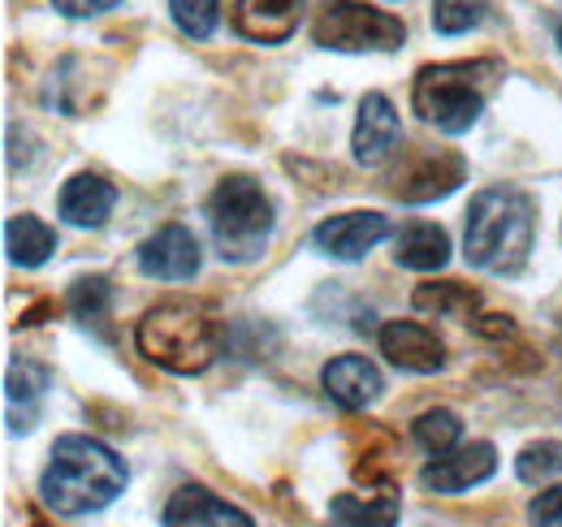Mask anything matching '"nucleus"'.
<instances>
[{
  "label": "nucleus",
  "instance_id": "f257e3e1",
  "mask_svg": "<svg viewBox=\"0 0 562 527\" xmlns=\"http://www.w3.org/2000/svg\"><path fill=\"white\" fill-rule=\"evenodd\" d=\"M126 489V462L117 459L104 441L95 437H57L53 459L44 467L40 493L44 506L57 511L61 519H78V515H95L104 506L117 502V493Z\"/></svg>",
  "mask_w": 562,
  "mask_h": 527
},
{
  "label": "nucleus",
  "instance_id": "f03ea898",
  "mask_svg": "<svg viewBox=\"0 0 562 527\" xmlns=\"http://www.w3.org/2000/svg\"><path fill=\"white\" fill-rule=\"evenodd\" d=\"M532 238H537V203L524 191L490 187L472 199L468 234H463V256L472 268L510 277L528 264Z\"/></svg>",
  "mask_w": 562,
  "mask_h": 527
},
{
  "label": "nucleus",
  "instance_id": "7ed1b4c3",
  "mask_svg": "<svg viewBox=\"0 0 562 527\" xmlns=\"http://www.w3.org/2000/svg\"><path fill=\"white\" fill-rule=\"evenodd\" d=\"M135 341L156 368L195 377L216 363V355L225 346V325L216 321L212 307L195 303V299H165L143 312Z\"/></svg>",
  "mask_w": 562,
  "mask_h": 527
},
{
  "label": "nucleus",
  "instance_id": "20e7f679",
  "mask_svg": "<svg viewBox=\"0 0 562 527\" xmlns=\"http://www.w3.org/2000/svg\"><path fill=\"white\" fill-rule=\"evenodd\" d=\"M502 61H446L424 66L412 82V109L420 122L437 126L441 134L472 131L490 104L493 87L502 82Z\"/></svg>",
  "mask_w": 562,
  "mask_h": 527
},
{
  "label": "nucleus",
  "instance_id": "39448f33",
  "mask_svg": "<svg viewBox=\"0 0 562 527\" xmlns=\"http://www.w3.org/2000/svg\"><path fill=\"white\" fill-rule=\"evenodd\" d=\"M209 212V229L216 238L221 260L247 264L269 247L273 234V203L265 195V187L247 173H229L216 182V191L204 203Z\"/></svg>",
  "mask_w": 562,
  "mask_h": 527
},
{
  "label": "nucleus",
  "instance_id": "423d86ee",
  "mask_svg": "<svg viewBox=\"0 0 562 527\" xmlns=\"http://www.w3.org/2000/svg\"><path fill=\"white\" fill-rule=\"evenodd\" d=\"M312 40L334 53H390L407 40L403 18L359 0H325L312 18Z\"/></svg>",
  "mask_w": 562,
  "mask_h": 527
},
{
  "label": "nucleus",
  "instance_id": "0eeeda50",
  "mask_svg": "<svg viewBox=\"0 0 562 527\" xmlns=\"http://www.w3.org/2000/svg\"><path fill=\"white\" fill-rule=\"evenodd\" d=\"M463 156L454 152H437V147H420L403 160V169L394 173V195L403 203H428V199H446L459 191L463 182Z\"/></svg>",
  "mask_w": 562,
  "mask_h": 527
},
{
  "label": "nucleus",
  "instance_id": "6e6552de",
  "mask_svg": "<svg viewBox=\"0 0 562 527\" xmlns=\"http://www.w3.org/2000/svg\"><path fill=\"white\" fill-rule=\"evenodd\" d=\"M398 138H403V122H398L394 100L381 96V91H368L359 100V117H355V134H351L355 160L368 165V169H376V165H385L394 156Z\"/></svg>",
  "mask_w": 562,
  "mask_h": 527
},
{
  "label": "nucleus",
  "instance_id": "1a4fd4ad",
  "mask_svg": "<svg viewBox=\"0 0 562 527\" xmlns=\"http://www.w3.org/2000/svg\"><path fill=\"white\" fill-rule=\"evenodd\" d=\"M204 264L200 238L187 225H160L139 247V268L156 281H191Z\"/></svg>",
  "mask_w": 562,
  "mask_h": 527
},
{
  "label": "nucleus",
  "instance_id": "9d476101",
  "mask_svg": "<svg viewBox=\"0 0 562 527\" xmlns=\"http://www.w3.org/2000/svg\"><path fill=\"white\" fill-rule=\"evenodd\" d=\"M385 234H390V221L381 212H342V216L321 221L316 234H312V243H316V251L351 264V260H363Z\"/></svg>",
  "mask_w": 562,
  "mask_h": 527
},
{
  "label": "nucleus",
  "instance_id": "9b49d317",
  "mask_svg": "<svg viewBox=\"0 0 562 527\" xmlns=\"http://www.w3.org/2000/svg\"><path fill=\"white\" fill-rule=\"evenodd\" d=\"M376 341H381V355L394 363V368H403V372H441L446 368V346H441V337L432 329H424L416 321H385L381 333H376Z\"/></svg>",
  "mask_w": 562,
  "mask_h": 527
},
{
  "label": "nucleus",
  "instance_id": "f8f14e48",
  "mask_svg": "<svg viewBox=\"0 0 562 527\" xmlns=\"http://www.w3.org/2000/svg\"><path fill=\"white\" fill-rule=\"evenodd\" d=\"M493 471H497V450L490 441H472V446H459L441 459H432L420 471V484L428 493H463L472 484H485Z\"/></svg>",
  "mask_w": 562,
  "mask_h": 527
},
{
  "label": "nucleus",
  "instance_id": "ddd939ff",
  "mask_svg": "<svg viewBox=\"0 0 562 527\" xmlns=\"http://www.w3.org/2000/svg\"><path fill=\"white\" fill-rule=\"evenodd\" d=\"M307 0H234V31L251 44H285Z\"/></svg>",
  "mask_w": 562,
  "mask_h": 527
},
{
  "label": "nucleus",
  "instance_id": "4468645a",
  "mask_svg": "<svg viewBox=\"0 0 562 527\" xmlns=\"http://www.w3.org/2000/svg\"><path fill=\"white\" fill-rule=\"evenodd\" d=\"M321 385H325V394L334 397L338 406H347V411H363L368 402H376V397H381L385 377H381V368H376L372 359H363V355H338V359H329V363H325Z\"/></svg>",
  "mask_w": 562,
  "mask_h": 527
},
{
  "label": "nucleus",
  "instance_id": "2eb2a0df",
  "mask_svg": "<svg viewBox=\"0 0 562 527\" xmlns=\"http://www.w3.org/2000/svg\"><path fill=\"white\" fill-rule=\"evenodd\" d=\"M165 527H256L251 515H243L238 506L221 502L216 493L200 489V484H187L169 497L165 506Z\"/></svg>",
  "mask_w": 562,
  "mask_h": 527
},
{
  "label": "nucleus",
  "instance_id": "dca6fc26",
  "mask_svg": "<svg viewBox=\"0 0 562 527\" xmlns=\"http://www.w3.org/2000/svg\"><path fill=\"white\" fill-rule=\"evenodd\" d=\"M113 203H117L113 182H104L100 173H74L70 182L61 187L57 212H61V221H70L78 229H100L109 221Z\"/></svg>",
  "mask_w": 562,
  "mask_h": 527
},
{
  "label": "nucleus",
  "instance_id": "f3484780",
  "mask_svg": "<svg viewBox=\"0 0 562 527\" xmlns=\"http://www.w3.org/2000/svg\"><path fill=\"white\" fill-rule=\"evenodd\" d=\"M394 260L403 268H416V272H432V268H446L450 260V234L432 221H407L394 238Z\"/></svg>",
  "mask_w": 562,
  "mask_h": 527
},
{
  "label": "nucleus",
  "instance_id": "a211bd4d",
  "mask_svg": "<svg viewBox=\"0 0 562 527\" xmlns=\"http://www.w3.org/2000/svg\"><path fill=\"white\" fill-rule=\"evenodd\" d=\"M329 515L334 527H398V493L390 484L376 493H338Z\"/></svg>",
  "mask_w": 562,
  "mask_h": 527
},
{
  "label": "nucleus",
  "instance_id": "6ab92c4d",
  "mask_svg": "<svg viewBox=\"0 0 562 527\" xmlns=\"http://www.w3.org/2000/svg\"><path fill=\"white\" fill-rule=\"evenodd\" d=\"M48 390V372L35 363H13L9 381H4V402H9V428L13 433H31L35 428V406Z\"/></svg>",
  "mask_w": 562,
  "mask_h": 527
},
{
  "label": "nucleus",
  "instance_id": "aec40b11",
  "mask_svg": "<svg viewBox=\"0 0 562 527\" xmlns=\"http://www.w3.org/2000/svg\"><path fill=\"white\" fill-rule=\"evenodd\" d=\"M4 247H9V260L22 264V268H40L57 251V234L53 225H44L40 216L22 212V216H9L4 225Z\"/></svg>",
  "mask_w": 562,
  "mask_h": 527
},
{
  "label": "nucleus",
  "instance_id": "412c9836",
  "mask_svg": "<svg viewBox=\"0 0 562 527\" xmlns=\"http://www.w3.org/2000/svg\"><path fill=\"white\" fill-rule=\"evenodd\" d=\"M416 312H437V316H472L481 307V294L463 281H428L412 294Z\"/></svg>",
  "mask_w": 562,
  "mask_h": 527
},
{
  "label": "nucleus",
  "instance_id": "4be33fe9",
  "mask_svg": "<svg viewBox=\"0 0 562 527\" xmlns=\"http://www.w3.org/2000/svg\"><path fill=\"white\" fill-rule=\"evenodd\" d=\"M412 437H416V446H420V450H428L432 459H441V455L459 450L463 424H459V415H454V411L437 406V411H424L420 419L412 424Z\"/></svg>",
  "mask_w": 562,
  "mask_h": 527
},
{
  "label": "nucleus",
  "instance_id": "5701e85b",
  "mask_svg": "<svg viewBox=\"0 0 562 527\" xmlns=\"http://www.w3.org/2000/svg\"><path fill=\"white\" fill-rule=\"evenodd\" d=\"M490 13V0H432V31L437 35H463L481 26Z\"/></svg>",
  "mask_w": 562,
  "mask_h": 527
},
{
  "label": "nucleus",
  "instance_id": "b1692460",
  "mask_svg": "<svg viewBox=\"0 0 562 527\" xmlns=\"http://www.w3.org/2000/svg\"><path fill=\"white\" fill-rule=\"evenodd\" d=\"M515 475L524 484H546V480L562 475V441H532L528 450H519Z\"/></svg>",
  "mask_w": 562,
  "mask_h": 527
},
{
  "label": "nucleus",
  "instance_id": "393cba45",
  "mask_svg": "<svg viewBox=\"0 0 562 527\" xmlns=\"http://www.w3.org/2000/svg\"><path fill=\"white\" fill-rule=\"evenodd\" d=\"M169 13H173L182 35L209 40L216 31V22H221V0H169Z\"/></svg>",
  "mask_w": 562,
  "mask_h": 527
},
{
  "label": "nucleus",
  "instance_id": "a878e982",
  "mask_svg": "<svg viewBox=\"0 0 562 527\" xmlns=\"http://www.w3.org/2000/svg\"><path fill=\"white\" fill-rule=\"evenodd\" d=\"M70 312L78 321H104V312H109V281H104V277H82V281H74Z\"/></svg>",
  "mask_w": 562,
  "mask_h": 527
},
{
  "label": "nucleus",
  "instance_id": "bb28decb",
  "mask_svg": "<svg viewBox=\"0 0 562 527\" xmlns=\"http://www.w3.org/2000/svg\"><path fill=\"white\" fill-rule=\"evenodd\" d=\"M528 519H532V527H562V484H554V489H546V493L532 497Z\"/></svg>",
  "mask_w": 562,
  "mask_h": 527
},
{
  "label": "nucleus",
  "instance_id": "cd10ccee",
  "mask_svg": "<svg viewBox=\"0 0 562 527\" xmlns=\"http://www.w3.org/2000/svg\"><path fill=\"white\" fill-rule=\"evenodd\" d=\"M61 13H70V18H95V13H109L113 4H122V0H53Z\"/></svg>",
  "mask_w": 562,
  "mask_h": 527
},
{
  "label": "nucleus",
  "instance_id": "c85d7f7f",
  "mask_svg": "<svg viewBox=\"0 0 562 527\" xmlns=\"http://www.w3.org/2000/svg\"><path fill=\"white\" fill-rule=\"evenodd\" d=\"M476 333H485V337H506V333H510V321H506V316H481V321H476Z\"/></svg>",
  "mask_w": 562,
  "mask_h": 527
},
{
  "label": "nucleus",
  "instance_id": "c756f323",
  "mask_svg": "<svg viewBox=\"0 0 562 527\" xmlns=\"http://www.w3.org/2000/svg\"><path fill=\"white\" fill-rule=\"evenodd\" d=\"M559 48H562V26H559Z\"/></svg>",
  "mask_w": 562,
  "mask_h": 527
},
{
  "label": "nucleus",
  "instance_id": "7c9ffc66",
  "mask_svg": "<svg viewBox=\"0 0 562 527\" xmlns=\"http://www.w3.org/2000/svg\"><path fill=\"white\" fill-rule=\"evenodd\" d=\"M31 527H44V524H31Z\"/></svg>",
  "mask_w": 562,
  "mask_h": 527
}]
</instances>
